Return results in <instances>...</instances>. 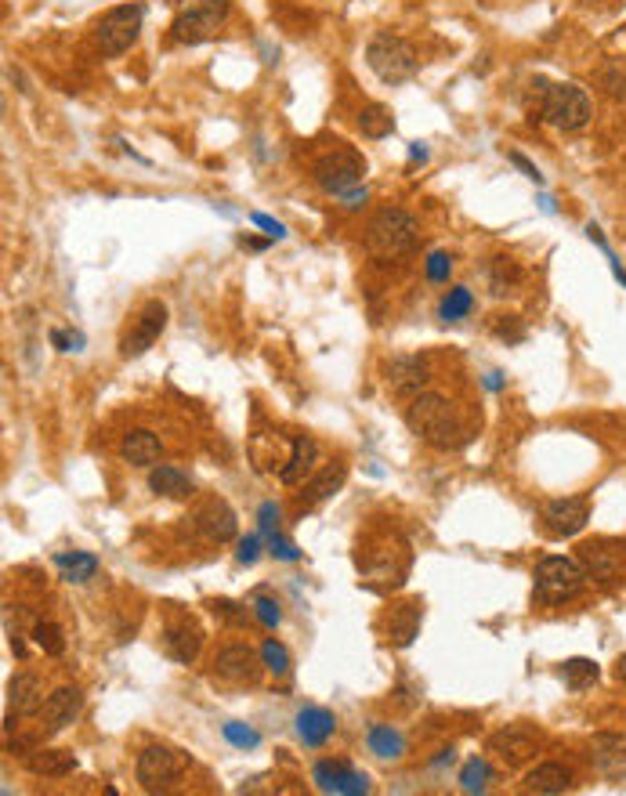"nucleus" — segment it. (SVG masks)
Here are the masks:
<instances>
[{"label": "nucleus", "instance_id": "54", "mask_svg": "<svg viewBox=\"0 0 626 796\" xmlns=\"http://www.w3.org/2000/svg\"><path fill=\"white\" fill-rule=\"evenodd\" d=\"M616 677L626 684V655H619V659H616Z\"/></svg>", "mask_w": 626, "mask_h": 796}, {"label": "nucleus", "instance_id": "48", "mask_svg": "<svg viewBox=\"0 0 626 796\" xmlns=\"http://www.w3.org/2000/svg\"><path fill=\"white\" fill-rule=\"evenodd\" d=\"M250 221H254L257 228H265V232H268V236H272V239H283V236H286V228L279 225L276 218H268V214H250Z\"/></svg>", "mask_w": 626, "mask_h": 796}, {"label": "nucleus", "instance_id": "36", "mask_svg": "<svg viewBox=\"0 0 626 796\" xmlns=\"http://www.w3.org/2000/svg\"><path fill=\"white\" fill-rule=\"evenodd\" d=\"M348 771H351V764H344V760H319L312 778L323 793H337V786H341V778L348 775Z\"/></svg>", "mask_w": 626, "mask_h": 796}, {"label": "nucleus", "instance_id": "43", "mask_svg": "<svg viewBox=\"0 0 626 796\" xmlns=\"http://www.w3.org/2000/svg\"><path fill=\"white\" fill-rule=\"evenodd\" d=\"M424 272H427V279H431V283H449V272H453V261H449V254L435 250V254H427Z\"/></svg>", "mask_w": 626, "mask_h": 796}, {"label": "nucleus", "instance_id": "24", "mask_svg": "<svg viewBox=\"0 0 626 796\" xmlns=\"http://www.w3.org/2000/svg\"><path fill=\"white\" fill-rule=\"evenodd\" d=\"M149 489L163 500H189L196 493V482H192L189 474L181 471L174 464H156L149 471Z\"/></svg>", "mask_w": 626, "mask_h": 796}, {"label": "nucleus", "instance_id": "47", "mask_svg": "<svg viewBox=\"0 0 626 796\" xmlns=\"http://www.w3.org/2000/svg\"><path fill=\"white\" fill-rule=\"evenodd\" d=\"M51 344H55L58 351H80V344H84V337H80V333H62V330H51Z\"/></svg>", "mask_w": 626, "mask_h": 796}, {"label": "nucleus", "instance_id": "50", "mask_svg": "<svg viewBox=\"0 0 626 796\" xmlns=\"http://www.w3.org/2000/svg\"><path fill=\"white\" fill-rule=\"evenodd\" d=\"M511 163H514V167H518V171H522V174H525V178H529V181H536V185H543V174H540V171H536V167H532V163H529V160H525L522 152H511Z\"/></svg>", "mask_w": 626, "mask_h": 796}, {"label": "nucleus", "instance_id": "38", "mask_svg": "<svg viewBox=\"0 0 626 796\" xmlns=\"http://www.w3.org/2000/svg\"><path fill=\"white\" fill-rule=\"evenodd\" d=\"M489 778H493V768H489L482 757H475V760H467L464 771H460V786H464V793H485V789H489Z\"/></svg>", "mask_w": 626, "mask_h": 796}, {"label": "nucleus", "instance_id": "40", "mask_svg": "<svg viewBox=\"0 0 626 796\" xmlns=\"http://www.w3.org/2000/svg\"><path fill=\"white\" fill-rule=\"evenodd\" d=\"M221 731H225V739L232 742L236 749H257V746H261V735H257V731L250 728V724H243V721H228Z\"/></svg>", "mask_w": 626, "mask_h": 796}, {"label": "nucleus", "instance_id": "22", "mask_svg": "<svg viewBox=\"0 0 626 796\" xmlns=\"http://www.w3.org/2000/svg\"><path fill=\"white\" fill-rule=\"evenodd\" d=\"M315 460H319V446H315L308 435H294V442H290V460L279 467V482L304 485V478L315 471Z\"/></svg>", "mask_w": 626, "mask_h": 796}, {"label": "nucleus", "instance_id": "19", "mask_svg": "<svg viewBox=\"0 0 626 796\" xmlns=\"http://www.w3.org/2000/svg\"><path fill=\"white\" fill-rule=\"evenodd\" d=\"M420 623H424V601H402V605H395L388 616V626H384L388 645L409 648L420 637Z\"/></svg>", "mask_w": 626, "mask_h": 796}, {"label": "nucleus", "instance_id": "25", "mask_svg": "<svg viewBox=\"0 0 626 796\" xmlns=\"http://www.w3.org/2000/svg\"><path fill=\"white\" fill-rule=\"evenodd\" d=\"M120 456H124L131 467H156L160 464V456H163V446L152 431L134 427V431H127L124 435V442H120Z\"/></svg>", "mask_w": 626, "mask_h": 796}, {"label": "nucleus", "instance_id": "1", "mask_svg": "<svg viewBox=\"0 0 626 796\" xmlns=\"http://www.w3.org/2000/svg\"><path fill=\"white\" fill-rule=\"evenodd\" d=\"M406 427L420 442L435 449H456L464 446V427L456 420V409L446 395L438 391H420V395L409 398L406 406Z\"/></svg>", "mask_w": 626, "mask_h": 796}, {"label": "nucleus", "instance_id": "44", "mask_svg": "<svg viewBox=\"0 0 626 796\" xmlns=\"http://www.w3.org/2000/svg\"><path fill=\"white\" fill-rule=\"evenodd\" d=\"M265 540H268V547H272V554H276L279 561H297V558H301V550L286 540L283 532H272V536H265Z\"/></svg>", "mask_w": 626, "mask_h": 796}, {"label": "nucleus", "instance_id": "21", "mask_svg": "<svg viewBox=\"0 0 626 796\" xmlns=\"http://www.w3.org/2000/svg\"><path fill=\"white\" fill-rule=\"evenodd\" d=\"M196 525L203 529V536H207L210 543H228L236 540L239 532V518L236 511L228 507L225 500H210L207 507H203L200 514H196Z\"/></svg>", "mask_w": 626, "mask_h": 796}, {"label": "nucleus", "instance_id": "41", "mask_svg": "<svg viewBox=\"0 0 626 796\" xmlns=\"http://www.w3.org/2000/svg\"><path fill=\"white\" fill-rule=\"evenodd\" d=\"M254 616H257V623H261V626L276 630V626L283 623V608H279L276 597L261 594V597H254Z\"/></svg>", "mask_w": 626, "mask_h": 796}, {"label": "nucleus", "instance_id": "2", "mask_svg": "<svg viewBox=\"0 0 626 796\" xmlns=\"http://www.w3.org/2000/svg\"><path fill=\"white\" fill-rule=\"evenodd\" d=\"M362 243H366V254L377 257V261H399V257L417 250L420 225L402 207H384L370 218Z\"/></svg>", "mask_w": 626, "mask_h": 796}, {"label": "nucleus", "instance_id": "16", "mask_svg": "<svg viewBox=\"0 0 626 796\" xmlns=\"http://www.w3.org/2000/svg\"><path fill=\"white\" fill-rule=\"evenodd\" d=\"M84 710V692L73 688V684H62L55 692L48 695L44 702V710H40V721H44V735H58V731H66L69 724L80 717Z\"/></svg>", "mask_w": 626, "mask_h": 796}, {"label": "nucleus", "instance_id": "32", "mask_svg": "<svg viewBox=\"0 0 626 796\" xmlns=\"http://www.w3.org/2000/svg\"><path fill=\"white\" fill-rule=\"evenodd\" d=\"M518 283H522V268L514 265L511 257H493V261H489V290H493L496 297L511 294Z\"/></svg>", "mask_w": 626, "mask_h": 796}, {"label": "nucleus", "instance_id": "12", "mask_svg": "<svg viewBox=\"0 0 626 796\" xmlns=\"http://www.w3.org/2000/svg\"><path fill=\"white\" fill-rule=\"evenodd\" d=\"M167 330V304L163 301H149L138 312L134 326L124 333V341H120V359H138L152 344L160 341V333Z\"/></svg>", "mask_w": 626, "mask_h": 796}, {"label": "nucleus", "instance_id": "53", "mask_svg": "<svg viewBox=\"0 0 626 796\" xmlns=\"http://www.w3.org/2000/svg\"><path fill=\"white\" fill-rule=\"evenodd\" d=\"M485 388H489V391H500V388H503L500 373H489V377H485Z\"/></svg>", "mask_w": 626, "mask_h": 796}, {"label": "nucleus", "instance_id": "15", "mask_svg": "<svg viewBox=\"0 0 626 796\" xmlns=\"http://www.w3.org/2000/svg\"><path fill=\"white\" fill-rule=\"evenodd\" d=\"M163 652H167V659H174L181 666L196 663L203 652V626L189 616L167 623L163 626Z\"/></svg>", "mask_w": 626, "mask_h": 796}, {"label": "nucleus", "instance_id": "18", "mask_svg": "<svg viewBox=\"0 0 626 796\" xmlns=\"http://www.w3.org/2000/svg\"><path fill=\"white\" fill-rule=\"evenodd\" d=\"M590 760L594 768L608 778V782H623L626 778V735H612V731H601L590 739Z\"/></svg>", "mask_w": 626, "mask_h": 796}, {"label": "nucleus", "instance_id": "34", "mask_svg": "<svg viewBox=\"0 0 626 796\" xmlns=\"http://www.w3.org/2000/svg\"><path fill=\"white\" fill-rule=\"evenodd\" d=\"M471 312H475V297H471L467 286H453V290L442 297V304H438V315H442L446 323H460V319H467Z\"/></svg>", "mask_w": 626, "mask_h": 796}, {"label": "nucleus", "instance_id": "8", "mask_svg": "<svg viewBox=\"0 0 626 796\" xmlns=\"http://www.w3.org/2000/svg\"><path fill=\"white\" fill-rule=\"evenodd\" d=\"M362 174H366V160H362V152L348 149V145H341V149H333V152H323V156L312 163L315 185H319L323 192H330V196H341V192L355 189V185L362 181Z\"/></svg>", "mask_w": 626, "mask_h": 796}, {"label": "nucleus", "instance_id": "31", "mask_svg": "<svg viewBox=\"0 0 626 796\" xmlns=\"http://www.w3.org/2000/svg\"><path fill=\"white\" fill-rule=\"evenodd\" d=\"M558 673H561V681L569 684L572 692H583V688H590V684H598L601 666L594 663V659H565Z\"/></svg>", "mask_w": 626, "mask_h": 796}, {"label": "nucleus", "instance_id": "39", "mask_svg": "<svg viewBox=\"0 0 626 796\" xmlns=\"http://www.w3.org/2000/svg\"><path fill=\"white\" fill-rule=\"evenodd\" d=\"M261 659H265V670L276 673V677H283L290 670V652H286V645H279L276 637H268L265 645H261Z\"/></svg>", "mask_w": 626, "mask_h": 796}, {"label": "nucleus", "instance_id": "23", "mask_svg": "<svg viewBox=\"0 0 626 796\" xmlns=\"http://www.w3.org/2000/svg\"><path fill=\"white\" fill-rule=\"evenodd\" d=\"M344 478H348V467L344 464H330L319 474H312L301 489V511H312V507H319V503L330 500L333 493H341Z\"/></svg>", "mask_w": 626, "mask_h": 796}, {"label": "nucleus", "instance_id": "30", "mask_svg": "<svg viewBox=\"0 0 626 796\" xmlns=\"http://www.w3.org/2000/svg\"><path fill=\"white\" fill-rule=\"evenodd\" d=\"M366 742H370V749L380 760H399L402 753H406V739H402L391 724H373L370 735H366Z\"/></svg>", "mask_w": 626, "mask_h": 796}, {"label": "nucleus", "instance_id": "14", "mask_svg": "<svg viewBox=\"0 0 626 796\" xmlns=\"http://www.w3.org/2000/svg\"><path fill=\"white\" fill-rule=\"evenodd\" d=\"M590 522V496H561V500H551L547 507H543V525H547V532L551 536H576V532H583Z\"/></svg>", "mask_w": 626, "mask_h": 796}, {"label": "nucleus", "instance_id": "29", "mask_svg": "<svg viewBox=\"0 0 626 796\" xmlns=\"http://www.w3.org/2000/svg\"><path fill=\"white\" fill-rule=\"evenodd\" d=\"M55 565L66 583H87L98 572V558L87 550H62V554H55Z\"/></svg>", "mask_w": 626, "mask_h": 796}, {"label": "nucleus", "instance_id": "13", "mask_svg": "<svg viewBox=\"0 0 626 796\" xmlns=\"http://www.w3.org/2000/svg\"><path fill=\"white\" fill-rule=\"evenodd\" d=\"M536 749H540V731L532 728V724H507V728H500L489 739V753H496L507 768H518V764L532 760Z\"/></svg>", "mask_w": 626, "mask_h": 796}, {"label": "nucleus", "instance_id": "27", "mask_svg": "<svg viewBox=\"0 0 626 796\" xmlns=\"http://www.w3.org/2000/svg\"><path fill=\"white\" fill-rule=\"evenodd\" d=\"M572 786V775L565 764L558 760H547V764H536V768L525 775V793H543V796H554V793H565Z\"/></svg>", "mask_w": 626, "mask_h": 796}, {"label": "nucleus", "instance_id": "51", "mask_svg": "<svg viewBox=\"0 0 626 796\" xmlns=\"http://www.w3.org/2000/svg\"><path fill=\"white\" fill-rule=\"evenodd\" d=\"M366 199H370V192H366V189H348V192H341V207L344 210H359Z\"/></svg>", "mask_w": 626, "mask_h": 796}, {"label": "nucleus", "instance_id": "6", "mask_svg": "<svg viewBox=\"0 0 626 796\" xmlns=\"http://www.w3.org/2000/svg\"><path fill=\"white\" fill-rule=\"evenodd\" d=\"M189 771V753H181L174 746H163V742H152L138 753V764H134V775L142 782L145 793H163L171 789L174 782H181V775Z\"/></svg>", "mask_w": 626, "mask_h": 796}, {"label": "nucleus", "instance_id": "26", "mask_svg": "<svg viewBox=\"0 0 626 796\" xmlns=\"http://www.w3.org/2000/svg\"><path fill=\"white\" fill-rule=\"evenodd\" d=\"M294 724H297V739L304 746H326V739L337 731V717L330 710H323V706H304Z\"/></svg>", "mask_w": 626, "mask_h": 796}, {"label": "nucleus", "instance_id": "11", "mask_svg": "<svg viewBox=\"0 0 626 796\" xmlns=\"http://www.w3.org/2000/svg\"><path fill=\"white\" fill-rule=\"evenodd\" d=\"M210 666H214V677L225 684H257L261 681V673H265L261 652H254V648L243 645V641L218 648V655H214V663Z\"/></svg>", "mask_w": 626, "mask_h": 796}, {"label": "nucleus", "instance_id": "4", "mask_svg": "<svg viewBox=\"0 0 626 796\" xmlns=\"http://www.w3.org/2000/svg\"><path fill=\"white\" fill-rule=\"evenodd\" d=\"M366 66L384 80V84H406L413 80L420 69V58L413 51V44L402 37H391V33H377V37L366 44Z\"/></svg>", "mask_w": 626, "mask_h": 796}, {"label": "nucleus", "instance_id": "35", "mask_svg": "<svg viewBox=\"0 0 626 796\" xmlns=\"http://www.w3.org/2000/svg\"><path fill=\"white\" fill-rule=\"evenodd\" d=\"M33 645L44 655H51V659H58V655L66 652V630L58 623H37L33 626Z\"/></svg>", "mask_w": 626, "mask_h": 796}, {"label": "nucleus", "instance_id": "52", "mask_svg": "<svg viewBox=\"0 0 626 796\" xmlns=\"http://www.w3.org/2000/svg\"><path fill=\"white\" fill-rule=\"evenodd\" d=\"M409 160H413V163H417V160L424 163V160H427V149H424V142H413V149H409Z\"/></svg>", "mask_w": 626, "mask_h": 796}, {"label": "nucleus", "instance_id": "9", "mask_svg": "<svg viewBox=\"0 0 626 796\" xmlns=\"http://www.w3.org/2000/svg\"><path fill=\"white\" fill-rule=\"evenodd\" d=\"M576 561L583 565L587 579H594V583H601V587L626 583V543H616V540L579 543Z\"/></svg>", "mask_w": 626, "mask_h": 796}, {"label": "nucleus", "instance_id": "45", "mask_svg": "<svg viewBox=\"0 0 626 796\" xmlns=\"http://www.w3.org/2000/svg\"><path fill=\"white\" fill-rule=\"evenodd\" d=\"M261 558V536H243L236 547V561L239 565H254Z\"/></svg>", "mask_w": 626, "mask_h": 796}, {"label": "nucleus", "instance_id": "20", "mask_svg": "<svg viewBox=\"0 0 626 796\" xmlns=\"http://www.w3.org/2000/svg\"><path fill=\"white\" fill-rule=\"evenodd\" d=\"M44 684H40L37 673H15L8 681V710L15 717H33V713L44 710Z\"/></svg>", "mask_w": 626, "mask_h": 796}, {"label": "nucleus", "instance_id": "10", "mask_svg": "<svg viewBox=\"0 0 626 796\" xmlns=\"http://www.w3.org/2000/svg\"><path fill=\"white\" fill-rule=\"evenodd\" d=\"M228 0H196L192 8H185L174 19V26H171V37L178 40V44H203V40H210L214 33L221 29V22H225V15H228Z\"/></svg>", "mask_w": 626, "mask_h": 796}, {"label": "nucleus", "instance_id": "28", "mask_svg": "<svg viewBox=\"0 0 626 796\" xmlns=\"http://www.w3.org/2000/svg\"><path fill=\"white\" fill-rule=\"evenodd\" d=\"M26 768L37 778H66L76 771V757L69 749H33L26 757Z\"/></svg>", "mask_w": 626, "mask_h": 796}, {"label": "nucleus", "instance_id": "49", "mask_svg": "<svg viewBox=\"0 0 626 796\" xmlns=\"http://www.w3.org/2000/svg\"><path fill=\"white\" fill-rule=\"evenodd\" d=\"M601 84H605V91L612 98H626V76H619V73H605L601 76Z\"/></svg>", "mask_w": 626, "mask_h": 796}, {"label": "nucleus", "instance_id": "7", "mask_svg": "<svg viewBox=\"0 0 626 796\" xmlns=\"http://www.w3.org/2000/svg\"><path fill=\"white\" fill-rule=\"evenodd\" d=\"M145 8L142 4H120V8L105 11L95 26V44L105 58H120L124 51L134 48V40L142 33Z\"/></svg>", "mask_w": 626, "mask_h": 796}, {"label": "nucleus", "instance_id": "5", "mask_svg": "<svg viewBox=\"0 0 626 796\" xmlns=\"http://www.w3.org/2000/svg\"><path fill=\"white\" fill-rule=\"evenodd\" d=\"M587 583V572L576 558H561V554H551L543 558L532 572V590L540 597L543 605H561V601H572V597L583 590Z\"/></svg>", "mask_w": 626, "mask_h": 796}, {"label": "nucleus", "instance_id": "46", "mask_svg": "<svg viewBox=\"0 0 626 796\" xmlns=\"http://www.w3.org/2000/svg\"><path fill=\"white\" fill-rule=\"evenodd\" d=\"M257 518H261V536H272V532H279V503H265Z\"/></svg>", "mask_w": 626, "mask_h": 796}, {"label": "nucleus", "instance_id": "3", "mask_svg": "<svg viewBox=\"0 0 626 796\" xmlns=\"http://www.w3.org/2000/svg\"><path fill=\"white\" fill-rule=\"evenodd\" d=\"M536 98H540V120L554 124L558 131H579V127L590 124L594 116V105L590 95L576 84H547V80H536Z\"/></svg>", "mask_w": 626, "mask_h": 796}, {"label": "nucleus", "instance_id": "33", "mask_svg": "<svg viewBox=\"0 0 626 796\" xmlns=\"http://www.w3.org/2000/svg\"><path fill=\"white\" fill-rule=\"evenodd\" d=\"M359 131L366 134V138H388L391 131H395V116H391L388 105H366L359 113Z\"/></svg>", "mask_w": 626, "mask_h": 796}, {"label": "nucleus", "instance_id": "37", "mask_svg": "<svg viewBox=\"0 0 626 796\" xmlns=\"http://www.w3.org/2000/svg\"><path fill=\"white\" fill-rule=\"evenodd\" d=\"M210 612L221 619V623H228V626H247L250 619H257L254 616V605H239V601H228V597H218V601H210Z\"/></svg>", "mask_w": 626, "mask_h": 796}, {"label": "nucleus", "instance_id": "17", "mask_svg": "<svg viewBox=\"0 0 626 796\" xmlns=\"http://www.w3.org/2000/svg\"><path fill=\"white\" fill-rule=\"evenodd\" d=\"M384 373H388L384 380H388L391 395L399 398H413L427 388V359H420V355H395Z\"/></svg>", "mask_w": 626, "mask_h": 796}, {"label": "nucleus", "instance_id": "42", "mask_svg": "<svg viewBox=\"0 0 626 796\" xmlns=\"http://www.w3.org/2000/svg\"><path fill=\"white\" fill-rule=\"evenodd\" d=\"M493 330H496V337H500V341H511V344L525 341V326H522V319H518V315H496Z\"/></svg>", "mask_w": 626, "mask_h": 796}]
</instances>
